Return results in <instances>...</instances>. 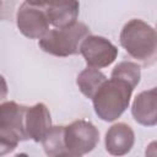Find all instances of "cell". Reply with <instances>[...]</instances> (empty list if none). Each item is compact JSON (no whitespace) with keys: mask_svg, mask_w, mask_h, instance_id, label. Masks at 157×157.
I'll return each mask as SVG.
<instances>
[{"mask_svg":"<svg viewBox=\"0 0 157 157\" xmlns=\"http://www.w3.org/2000/svg\"><path fill=\"white\" fill-rule=\"evenodd\" d=\"M126 54L142 66H151L157 59V36L155 28L140 18L128 21L119 36Z\"/></svg>","mask_w":157,"mask_h":157,"instance_id":"cell-1","label":"cell"},{"mask_svg":"<svg viewBox=\"0 0 157 157\" xmlns=\"http://www.w3.org/2000/svg\"><path fill=\"white\" fill-rule=\"evenodd\" d=\"M134 87L124 80L107 78L91 98L94 113L103 121L117 120L129 107Z\"/></svg>","mask_w":157,"mask_h":157,"instance_id":"cell-2","label":"cell"},{"mask_svg":"<svg viewBox=\"0 0 157 157\" xmlns=\"http://www.w3.org/2000/svg\"><path fill=\"white\" fill-rule=\"evenodd\" d=\"M91 34L83 22L76 21L70 26L49 29L38 42L40 49L54 56H70L80 53L82 40Z\"/></svg>","mask_w":157,"mask_h":157,"instance_id":"cell-3","label":"cell"},{"mask_svg":"<svg viewBox=\"0 0 157 157\" xmlns=\"http://www.w3.org/2000/svg\"><path fill=\"white\" fill-rule=\"evenodd\" d=\"M98 141L99 131L88 120L78 119L64 126V146L69 157H80L91 152Z\"/></svg>","mask_w":157,"mask_h":157,"instance_id":"cell-4","label":"cell"},{"mask_svg":"<svg viewBox=\"0 0 157 157\" xmlns=\"http://www.w3.org/2000/svg\"><path fill=\"white\" fill-rule=\"evenodd\" d=\"M80 53L87 66L103 69L114 63L118 55V48L102 36L88 34L80 45Z\"/></svg>","mask_w":157,"mask_h":157,"instance_id":"cell-5","label":"cell"},{"mask_svg":"<svg viewBox=\"0 0 157 157\" xmlns=\"http://www.w3.org/2000/svg\"><path fill=\"white\" fill-rule=\"evenodd\" d=\"M16 23L20 32L29 39H40L49 31V21L45 12L28 2H23L16 13Z\"/></svg>","mask_w":157,"mask_h":157,"instance_id":"cell-6","label":"cell"},{"mask_svg":"<svg viewBox=\"0 0 157 157\" xmlns=\"http://www.w3.org/2000/svg\"><path fill=\"white\" fill-rule=\"evenodd\" d=\"M52 126V117L44 103H36L27 107L25 114V131L28 140L40 142Z\"/></svg>","mask_w":157,"mask_h":157,"instance_id":"cell-7","label":"cell"},{"mask_svg":"<svg viewBox=\"0 0 157 157\" xmlns=\"http://www.w3.org/2000/svg\"><path fill=\"white\" fill-rule=\"evenodd\" d=\"M27 105L13 101L0 103V129L12 132L20 141L28 140L25 131V114Z\"/></svg>","mask_w":157,"mask_h":157,"instance_id":"cell-8","label":"cell"},{"mask_svg":"<svg viewBox=\"0 0 157 157\" xmlns=\"http://www.w3.org/2000/svg\"><path fill=\"white\" fill-rule=\"evenodd\" d=\"M135 144L132 128L126 123H115L105 132L104 145L108 153L113 156H124L131 151Z\"/></svg>","mask_w":157,"mask_h":157,"instance_id":"cell-9","label":"cell"},{"mask_svg":"<svg viewBox=\"0 0 157 157\" xmlns=\"http://www.w3.org/2000/svg\"><path fill=\"white\" fill-rule=\"evenodd\" d=\"M131 114L136 123L144 126L157 124V92L156 88L140 92L131 105Z\"/></svg>","mask_w":157,"mask_h":157,"instance_id":"cell-10","label":"cell"},{"mask_svg":"<svg viewBox=\"0 0 157 157\" xmlns=\"http://www.w3.org/2000/svg\"><path fill=\"white\" fill-rule=\"evenodd\" d=\"M105 80H107V76L99 69L87 66L77 75L76 83H77L81 93L85 97L91 99Z\"/></svg>","mask_w":157,"mask_h":157,"instance_id":"cell-11","label":"cell"},{"mask_svg":"<svg viewBox=\"0 0 157 157\" xmlns=\"http://www.w3.org/2000/svg\"><path fill=\"white\" fill-rule=\"evenodd\" d=\"M44 152L48 156H66L65 146H64V125L50 126L44 137L40 141Z\"/></svg>","mask_w":157,"mask_h":157,"instance_id":"cell-12","label":"cell"},{"mask_svg":"<svg viewBox=\"0 0 157 157\" xmlns=\"http://www.w3.org/2000/svg\"><path fill=\"white\" fill-rule=\"evenodd\" d=\"M110 77H117V78H120V80H124L135 88L139 85L140 78H141L140 65L137 63L130 61V60L120 61L112 70Z\"/></svg>","mask_w":157,"mask_h":157,"instance_id":"cell-13","label":"cell"},{"mask_svg":"<svg viewBox=\"0 0 157 157\" xmlns=\"http://www.w3.org/2000/svg\"><path fill=\"white\" fill-rule=\"evenodd\" d=\"M26 2L42 9L44 12H50V11H55V10L74 5L78 2V0H26Z\"/></svg>","mask_w":157,"mask_h":157,"instance_id":"cell-14","label":"cell"},{"mask_svg":"<svg viewBox=\"0 0 157 157\" xmlns=\"http://www.w3.org/2000/svg\"><path fill=\"white\" fill-rule=\"evenodd\" d=\"M18 142L20 140L16 135L0 129V156L12 152L17 147Z\"/></svg>","mask_w":157,"mask_h":157,"instance_id":"cell-15","label":"cell"},{"mask_svg":"<svg viewBox=\"0 0 157 157\" xmlns=\"http://www.w3.org/2000/svg\"><path fill=\"white\" fill-rule=\"evenodd\" d=\"M7 92H9V88H7V83L4 78L2 75H0V101L5 99L6 96H7Z\"/></svg>","mask_w":157,"mask_h":157,"instance_id":"cell-16","label":"cell"}]
</instances>
